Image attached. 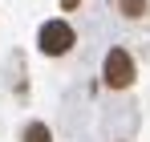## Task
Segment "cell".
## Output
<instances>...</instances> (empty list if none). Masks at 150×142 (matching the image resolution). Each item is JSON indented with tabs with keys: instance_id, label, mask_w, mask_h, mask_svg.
<instances>
[{
	"instance_id": "obj_1",
	"label": "cell",
	"mask_w": 150,
	"mask_h": 142,
	"mask_svg": "<svg viewBox=\"0 0 150 142\" xmlns=\"http://www.w3.org/2000/svg\"><path fill=\"white\" fill-rule=\"evenodd\" d=\"M73 28L65 21H45L41 24V37H37V45H41V53L45 57H61V53H69L73 49Z\"/></svg>"
},
{
	"instance_id": "obj_3",
	"label": "cell",
	"mask_w": 150,
	"mask_h": 142,
	"mask_svg": "<svg viewBox=\"0 0 150 142\" xmlns=\"http://www.w3.org/2000/svg\"><path fill=\"white\" fill-rule=\"evenodd\" d=\"M25 142H53V134L45 122H33V126H25Z\"/></svg>"
},
{
	"instance_id": "obj_2",
	"label": "cell",
	"mask_w": 150,
	"mask_h": 142,
	"mask_svg": "<svg viewBox=\"0 0 150 142\" xmlns=\"http://www.w3.org/2000/svg\"><path fill=\"white\" fill-rule=\"evenodd\" d=\"M101 77H105L110 89H126V85L134 81V61H130V53H126V49H110V53H105Z\"/></svg>"
},
{
	"instance_id": "obj_4",
	"label": "cell",
	"mask_w": 150,
	"mask_h": 142,
	"mask_svg": "<svg viewBox=\"0 0 150 142\" xmlns=\"http://www.w3.org/2000/svg\"><path fill=\"white\" fill-rule=\"evenodd\" d=\"M118 8H122L126 16H142L146 12V0H118Z\"/></svg>"
},
{
	"instance_id": "obj_5",
	"label": "cell",
	"mask_w": 150,
	"mask_h": 142,
	"mask_svg": "<svg viewBox=\"0 0 150 142\" xmlns=\"http://www.w3.org/2000/svg\"><path fill=\"white\" fill-rule=\"evenodd\" d=\"M77 4H81V0H61V8H77Z\"/></svg>"
}]
</instances>
